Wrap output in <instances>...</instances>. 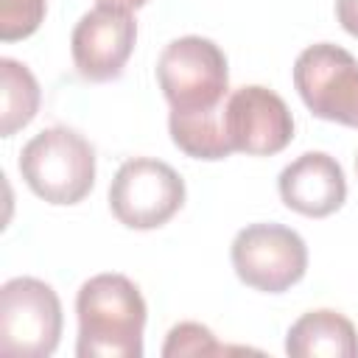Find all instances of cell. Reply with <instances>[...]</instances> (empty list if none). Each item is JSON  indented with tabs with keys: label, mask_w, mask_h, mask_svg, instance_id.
<instances>
[{
	"label": "cell",
	"mask_w": 358,
	"mask_h": 358,
	"mask_svg": "<svg viewBox=\"0 0 358 358\" xmlns=\"http://www.w3.org/2000/svg\"><path fill=\"white\" fill-rule=\"evenodd\" d=\"M277 190L288 210L308 218H324L344 204L347 179L336 157L324 151H305L280 171Z\"/></svg>",
	"instance_id": "10"
},
{
	"label": "cell",
	"mask_w": 358,
	"mask_h": 358,
	"mask_svg": "<svg viewBox=\"0 0 358 358\" xmlns=\"http://www.w3.org/2000/svg\"><path fill=\"white\" fill-rule=\"evenodd\" d=\"M229 257L238 280L263 294L288 291L308 268V246L302 235L274 221L243 227L232 241Z\"/></svg>",
	"instance_id": "5"
},
{
	"label": "cell",
	"mask_w": 358,
	"mask_h": 358,
	"mask_svg": "<svg viewBox=\"0 0 358 358\" xmlns=\"http://www.w3.org/2000/svg\"><path fill=\"white\" fill-rule=\"evenodd\" d=\"M285 352L294 358H358V333L338 310H308L288 327Z\"/></svg>",
	"instance_id": "11"
},
{
	"label": "cell",
	"mask_w": 358,
	"mask_h": 358,
	"mask_svg": "<svg viewBox=\"0 0 358 358\" xmlns=\"http://www.w3.org/2000/svg\"><path fill=\"white\" fill-rule=\"evenodd\" d=\"M101 6H115V8H126V11H134L140 6H145L148 0H98Z\"/></svg>",
	"instance_id": "16"
},
{
	"label": "cell",
	"mask_w": 358,
	"mask_h": 358,
	"mask_svg": "<svg viewBox=\"0 0 358 358\" xmlns=\"http://www.w3.org/2000/svg\"><path fill=\"white\" fill-rule=\"evenodd\" d=\"M336 17L341 28L358 39V0H336Z\"/></svg>",
	"instance_id": "15"
},
{
	"label": "cell",
	"mask_w": 358,
	"mask_h": 358,
	"mask_svg": "<svg viewBox=\"0 0 358 358\" xmlns=\"http://www.w3.org/2000/svg\"><path fill=\"white\" fill-rule=\"evenodd\" d=\"M20 173L48 204H78L95 185V148L76 129L50 126L22 145Z\"/></svg>",
	"instance_id": "2"
},
{
	"label": "cell",
	"mask_w": 358,
	"mask_h": 358,
	"mask_svg": "<svg viewBox=\"0 0 358 358\" xmlns=\"http://www.w3.org/2000/svg\"><path fill=\"white\" fill-rule=\"evenodd\" d=\"M185 204V179L162 159L131 157L109 185V210L129 229H157Z\"/></svg>",
	"instance_id": "6"
},
{
	"label": "cell",
	"mask_w": 358,
	"mask_h": 358,
	"mask_svg": "<svg viewBox=\"0 0 358 358\" xmlns=\"http://www.w3.org/2000/svg\"><path fill=\"white\" fill-rule=\"evenodd\" d=\"M0 134L11 137L22 126H28L39 109V84L34 73L17 62L0 59Z\"/></svg>",
	"instance_id": "12"
},
{
	"label": "cell",
	"mask_w": 358,
	"mask_h": 358,
	"mask_svg": "<svg viewBox=\"0 0 358 358\" xmlns=\"http://www.w3.org/2000/svg\"><path fill=\"white\" fill-rule=\"evenodd\" d=\"M78 358H140L145 299L126 274H95L76 296Z\"/></svg>",
	"instance_id": "1"
},
{
	"label": "cell",
	"mask_w": 358,
	"mask_h": 358,
	"mask_svg": "<svg viewBox=\"0 0 358 358\" xmlns=\"http://www.w3.org/2000/svg\"><path fill=\"white\" fill-rule=\"evenodd\" d=\"M157 84L171 112L193 115L221 109L229 95L227 56L207 36H179L157 59Z\"/></svg>",
	"instance_id": "3"
},
{
	"label": "cell",
	"mask_w": 358,
	"mask_h": 358,
	"mask_svg": "<svg viewBox=\"0 0 358 358\" xmlns=\"http://www.w3.org/2000/svg\"><path fill=\"white\" fill-rule=\"evenodd\" d=\"M62 302L36 277H11L0 288V352L14 358H48L59 347Z\"/></svg>",
	"instance_id": "4"
},
{
	"label": "cell",
	"mask_w": 358,
	"mask_h": 358,
	"mask_svg": "<svg viewBox=\"0 0 358 358\" xmlns=\"http://www.w3.org/2000/svg\"><path fill=\"white\" fill-rule=\"evenodd\" d=\"M224 126L232 148L249 157H271L294 140V115L288 103L260 84L238 87L227 95Z\"/></svg>",
	"instance_id": "8"
},
{
	"label": "cell",
	"mask_w": 358,
	"mask_h": 358,
	"mask_svg": "<svg viewBox=\"0 0 358 358\" xmlns=\"http://www.w3.org/2000/svg\"><path fill=\"white\" fill-rule=\"evenodd\" d=\"M221 352H227V347H221L215 341L213 330L199 324V322L173 324L168 333V341L162 347L165 358H173V355H221Z\"/></svg>",
	"instance_id": "14"
},
{
	"label": "cell",
	"mask_w": 358,
	"mask_h": 358,
	"mask_svg": "<svg viewBox=\"0 0 358 358\" xmlns=\"http://www.w3.org/2000/svg\"><path fill=\"white\" fill-rule=\"evenodd\" d=\"M137 42V22L131 11L115 6H95L76 22L70 34L73 64L87 81H112L123 73Z\"/></svg>",
	"instance_id": "9"
},
{
	"label": "cell",
	"mask_w": 358,
	"mask_h": 358,
	"mask_svg": "<svg viewBox=\"0 0 358 358\" xmlns=\"http://www.w3.org/2000/svg\"><path fill=\"white\" fill-rule=\"evenodd\" d=\"M355 173H358V157H355Z\"/></svg>",
	"instance_id": "17"
},
{
	"label": "cell",
	"mask_w": 358,
	"mask_h": 358,
	"mask_svg": "<svg viewBox=\"0 0 358 358\" xmlns=\"http://www.w3.org/2000/svg\"><path fill=\"white\" fill-rule=\"evenodd\" d=\"M294 87L316 117L358 129V59L341 45H308L294 62Z\"/></svg>",
	"instance_id": "7"
},
{
	"label": "cell",
	"mask_w": 358,
	"mask_h": 358,
	"mask_svg": "<svg viewBox=\"0 0 358 358\" xmlns=\"http://www.w3.org/2000/svg\"><path fill=\"white\" fill-rule=\"evenodd\" d=\"M48 0H0V39L14 42L31 36L45 20Z\"/></svg>",
	"instance_id": "13"
}]
</instances>
